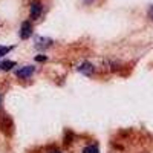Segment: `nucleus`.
<instances>
[{
	"instance_id": "1",
	"label": "nucleus",
	"mask_w": 153,
	"mask_h": 153,
	"mask_svg": "<svg viewBox=\"0 0 153 153\" xmlns=\"http://www.w3.org/2000/svg\"><path fill=\"white\" fill-rule=\"evenodd\" d=\"M31 35H32V25L29 22H23L22 26H20V37L23 40H26Z\"/></svg>"
},
{
	"instance_id": "2",
	"label": "nucleus",
	"mask_w": 153,
	"mask_h": 153,
	"mask_svg": "<svg viewBox=\"0 0 153 153\" xmlns=\"http://www.w3.org/2000/svg\"><path fill=\"white\" fill-rule=\"evenodd\" d=\"M32 74H34V66H25V68H22V69L17 71V76H19V78H22V80L29 78Z\"/></svg>"
},
{
	"instance_id": "3",
	"label": "nucleus",
	"mask_w": 153,
	"mask_h": 153,
	"mask_svg": "<svg viewBox=\"0 0 153 153\" xmlns=\"http://www.w3.org/2000/svg\"><path fill=\"white\" fill-rule=\"evenodd\" d=\"M42 11H43V6H42V3H34V5L31 6V17H32V19L40 17Z\"/></svg>"
},
{
	"instance_id": "4",
	"label": "nucleus",
	"mask_w": 153,
	"mask_h": 153,
	"mask_svg": "<svg viewBox=\"0 0 153 153\" xmlns=\"http://www.w3.org/2000/svg\"><path fill=\"white\" fill-rule=\"evenodd\" d=\"M16 66V61H3V63H0V68H2L3 71H9L11 68H14Z\"/></svg>"
},
{
	"instance_id": "5",
	"label": "nucleus",
	"mask_w": 153,
	"mask_h": 153,
	"mask_svg": "<svg viewBox=\"0 0 153 153\" xmlns=\"http://www.w3.org/2000/svg\"><path fill=\"white\" fill-rule=\"evenodd\" d=\"M83 153H100V150L97 146H87L83 149Z\"/></svg>"
},
{
	"instance_id": "6",
	"label": "nucleus",
	"mask_w": 153,
	"mask_h": 153,
	"mask_svg": "<svg viewBox=\"0 0 153 153\" xmlns=\"http://www.w3.org/2000/svg\"><path fill=\"white\" fill-rule=\"evenodd\" d=\"M81 71L87 72V74H91L92 72V65H89V63H84V65L81 66Z\"/></svg>"
},
{
	"instance_id": "7",
	"label": "nucleus",
	"mask_w": 153,
	"mask_h": 153,
	"mask_svg": "<svg viewBox=\"0 0 153 153\" xmlns=\"http://www.w3.org/2000/svg\"><path fill=\"white\" fill-rule=\"evenodd\" d=\"M11 51V48H8V46H0V57H3V55H6L8 52Z\"/></svg>"
},
{
	"instance_id": "8",
	"label": "nucleus",
	"mask_w": 153,
	"mask_h": 153,
	"mask_svg": "<svg viewBox=\"0 0 153 153\" xmlns=\"http://www.w3.org/2000/svg\"><path fill=\"white\" fill-rule=\"evenodd\" d=\"M35 60L37 61H46V55H38V57H35Z\"/></svg>"
},
{
	"instance_id": "9",
	"label": "nucleus",
	"mask_w": 153,
	"mask_h": 153,
	"mask_svg": "<svg viewBox=\"0 0 153 153\" xmlns=\"http://www.w3.org/2000/svg\"><path fill=\"white\" fill-rule=\"evenodd\" d=\"M149 17H150V19L153 20V5H152V6L149 8Z\"/></svg>"
},
{
	"instance_id": "10",
	"label": "nucleus",
	"mask_w": 153,
	"mask_h": 153,
	"mask_svg": "<svg viewBox=\"0 0 153 153\" xmlns=\"http://www.w3.org/2000/svg\"><path fill=\"white\" fill-rule=\"evenodd\" d=\"M51 153H63V152H60V150H52Z\"/></svg>"
},
{
	"instance_id": "11",
	"label": "nucleus",
	"mask_w": 153,
	"mask_h": 153,
	"mask_svg": "<svg viewBox=\"0 0 153 153\" xmlns=\"http://www.w3.org/2000/svg\"><path fill=\"white\" fill-rule=\"evenodd\" d=\"M0 103H2V95H0Z\"/></svg>"
}]
</instances>
